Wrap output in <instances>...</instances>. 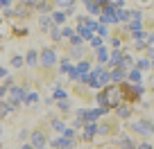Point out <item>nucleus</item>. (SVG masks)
Segmentation results:
<instances>
[{
  "mask_svg": "<svg viewBox=\"0 0 154 149\" xmlns=\"http://www.w3.org/2000/svg\"><path fill=\"white\" fill-rule=\"evenodd\" d=\"M131 129H136V133H140V136H149V133H154V122H149V120H138V122H134V124H131Z\"/></svg>",
  "mask_w": 154,
  "mask_h": 149,
  "instance_id": "1",
  "label": "nucleus"
},
{
  "mask_svg": "<svg viewBox=\"0 0 154 149\" xmlns=\"http://www.w3.org/2000/svg\"><path fill=\"white\" fill-rule=\"evenodd\" d=\"M54 61H57V54H54L52 50H43V54H41V63H43V66H52Z\"/></svg>",
  "mask_w": 154,
  "mask_h": 149,
  "instance_id": "2",
  "label": "nucleus"
},
{
  "mask_svg": "<svg viewBox=\"0 0 154 149\" xmlns=\"http://www.w3.org/2000/svg\"><path fill=\"white\" fill-rule=\"evenodd\" d=\"M32 145H34V147H38V149L45 145V136H43V131H34V133H32Z\"/></svg>",
  "mask_w": 154,
  "mask_h": 149,
  "instance_id": "3",
  "label": "nucleus"
},
{
  "mask_svg": "<svg viewBox=\"0 0 154 149\" xmlns=\"http://www.w3.org/2000/svg\"><path fill=\"white\" fill-rule=\"evenodd\" d=\"M54 147H63V149H68V147H72L75 145V140L72 138H68V136H63V138H59V140H54Z\"/></svg>",
  "mask_w": 154,
  "mask_h": 149,
  "instance_id": "4",
  "label": "nucleus"
},
{
  "mask_svg": "<svg viewBox=\"0 0 154 149\" xmlns=\"http://www.w3.org/2000/svg\"><path fill=\"white\" fill-rule=\"evenodd\" d=\"M11 100H14V102H25V91L18 88V86L11 88Z\"/></svg>",
  "mask_w": 154,
  "mask_h": 149,
  "instance_id": "5",
  "label": "nucleus"
},
{
  "mask_svg": "<svg viewBox=\"0 0 154 149\" xmlns=\"http://www.w3.org/2000/svg\"><path fill=\"white\" fill-rule=\"evenodd\" d=\"M106 93H109V97H106V102H109L111 106H116V104H118V100H120V93L116 91V88H111V91H106Z\"/></svg>",
  "mask_w": 154,
  "mask_h": 149,
  "instance_id": "6",
  "label": "nucleus"
},
{
  "mask_svg": "<svg viewBox=\"0 0 154 149\" xmlns=\"http://www.w3.org/2000/svg\"><path fill=\"white\" fill-rule=\"evenodd\" d=\"M86 9L91 14H100V5H95V0H86Z\"/></svg>",
  "mask_w": 154,
  "mask_h": 149,
  "instance_id": "7",
  "label": "nucleus"
},
{
  "mask_svg": "<svg viewBox=\"0 0 154 149\" xmlns=\"http://www.w3.org/2000/svg\"><path fill=\"white\" fill-rule=\"evenodd\" d=\"M122 77H125V72H122L120 68H116V70L111 72V79H113V82H122Z\"/></svg>",
  "mask_w": 154,
  "mask_h": 149,
  "instance_id": "8",
  "label": "nucleus"
},
{
  "mask_svg": "<svg viewBox=\"0 0 154 149\" xmlns=\"http://www.w3.org/2000/svg\"><path fill=\"white\" fill-rule=\"evenodd\" d=\"M118 142H120L125 149H134V145H131V140L127 138V136H120V138H118Z\"/></svg>",
  "mask_w": 154,
  "mask_h": 149,
  "instance_id": "9",
  "label": "nucleus"
},
{
  "mask_svg": "<svg viewBox=\"0 0 154 149\" xmlns=\"http://www.w3.org/2000/svg\"><path fill=\"white\" fill-rule=\"evenodd\" d=\"M131 14H127V11H122V9H116V20H127Z\"/></svg>",
  "mask_w": 154,
  "mask_h": 149,
  "instance_id": "10",
  "label": "nucleus"
},
{
  "mask_svg": "<svg viewBox=\"0 0 154 149\" xmlns=\"http://www.w3.org/2000/svg\"><path fill=\"white\" fill-rule=\"evenodd\" d=\"M95 131H100V127L88 124V127H86V133H84V136H86V138H93V133H95Z\"/></svg>",
  "mask_w": 154,
  "mask_h": 149,
  "instance_id": "11",
  "label": "nucleus"
},
{
  "mask_svg": "<svg viewBox=\"0 0 154 149\" xmlns=\"http://www.w3.org/2000/svg\"><path fill=\"white\" fill-rule=\"evenodd\" d=\"M79 36H82V39H91V29L84 27V25H79Z\"/></svg>",
  "mask_w": 154,
  "mask_h": 149,
  "instance_id": "12",
  "label": "nucleus"
},
{
  "mask_svg": "<svg viewBox=\"0 0 154 149\" xmlns=\"http://www.w3.org/2000/svg\"><path fill=\"white\" fill-rule=\"evenodd\" d=\"M54 97H57V100H66V91H63V88H54Z\"/></svg>",
  "mask_w": 154,
  "mask_h": 149,
  "instance_id": "13",
  "label": "nucleus"
},
{
  "mask_svg": "<svg viewBox=\"0 0 154 149\" xmlns=\"http://www.w3.org/2000/svg\"><path fill=\"white\" fill-rule=\"evenodd\" d=\"M57 5L63 7V9H70V7H72V0H57Z\"/></svg>",
  "mask_w": 154,
  "mask_h": 149,
  "instance_id": "14",
  "label": "nucleus"
},
{
  "mask_svg": "<svg viewBox=\"0 0 154 149\" xmlns=\"http://www.w3.org/2000/svg\"><path fill=\"white\" fill-rule=\"evenodd\" d=\"M50 23H52V20H50V18H45V16H41V29H50Z\"/></svg>",
  "mask_w": 154,
  "mask_h": 149,
  "instance_id": "15",
  "label": "nucleus"
},
{
  "mask_svg": "<svg viewBox=\"0 0 154 149\" xmlns=\"http://www.w3.org/2000/svg\"><path fill=\"white\" fill-rule=\"evenodd\" d=\"M77 72H79V75H86L88 72V63H79V66H77Z\"/></svg>",
  "mask_w": 154,
  "mask_h": 149,
  "instance_id": "16",
  "label": "nucleus"
},
{
  "mask_svg": "<svg viewBox=\"0 0 154 149\" xmlns=\"http://www.w3.org/2000/svg\"><path fill=\"white\" fill-rule=\"evenodd\" d=\"M36 100H38V97H36V93H29V95L25 97V104H34Z\"/></svg>",
  "mask_w": 154,
  "mask_h": 149,
  "instance_id": "17",
  "label": "nucleus"
},
{
  "mask_svg": "<svg viewBox=\"0 0 154 149\" xmlns=\"http://www.w3.org/2000/svg\"><path fill=\"white\" fill-rule=\"evenodd\" d=\"M118 115L120 118H129V109H127V106H120V109H118Z\"/></svg>",
  "mask_w": 154,
  "mask_h": 149,
  "instance_id": "18",
  "label": "nucleus"
},
{
  "mask_svg": "<svg viewBox=\"0 0 154 149\" xmlns=\"http://www.w3.org/2000/svg\"><path fill=\"white\" fill-rule=\"evenodd\" d=\"M52 127H54V131H59V133H63V131H66V127H63L61 122H57V120L52 122Z\"/></svg>",
  "mask_w": 154,
  "mask_h": 149,
  "instance_id": "19",
  "label": "nucleus"
},
{
  "mask_svg": "<svg viewBox=\"0 0 154 149\" xmlns=\"http://www.w3.org/2000/svg\"><path fill=\"white\" fill-rule=\"evenodd\" d=\"M52 20H54V23H59V25H63L66 16H63V14H54V16H52Z\"/></svg>",
  "mask_w": 154,
  "mask_h": 149,
  "instance_id": "20",
  "label": "nucleus"
},
{
  "mask_svg": "<svg viewBox=\"0 0 154 149\" xmlns=\"http://www.w3.org/2000/svg\"><path fill=\"white\" fill-rule=\"evenodd\" d=\"M27 63H29V66L36 63V52H27Z\"/></svg>",
  "mask_w": 154,
  "mask_h": 149,
  "instance_id": "21",
  "label": "nucleus"
},
{
  "mask_svg": "<svg viewBox=\"0 0 154 149\" xmlns=\"http://www.w3.org/2000/svg\"><path fill=\"white\" fill-rule=\"evenodd\" d=\"M129 79H131V82H138V79H140V72L138 70H131L129 72Z\"/></svg>",
  "mask_w": 154,
  "mask_h": 149,
  "instance_id": "22",
  "label": "nucleus"
},
{
  "mask_svg": "<svg viewBox=\"0 0 154 149\" xmlns=\"http://www.w3.org/2000/svg\"><path fill=\"white\" fill-rule=\"evenodd\" d=\"M11 66H14V68H20V66H23V59H20V57H14V59H11Z\"/></svg>",
  "mask_w": 154,
  "mask_h": 149,
  "instance_id": "23",
  "label": "nucleus"
},
{
  "mask_svg": "<svg viewBox=\"0 0 154 149\" xmlns=\"http://www.w3.org/2000/svg\"><path fill=\"white\" fill-rule=\"evenodd\" d=\"M120 66H122V68H131V59H129V57H122Z\"/></svg>",
  "mask_w": 154,
  "mask_h": 149,
  "instance_id": "24",
  "label": "nucleus"
},
{
  "mask_svg": "<svg viewBox=\"0 0 154 149\" xmlns=\"http://www.w3.org/2000/svg\"><path fill=\"white\" fill-rule=\"evenodd\" d=\"M61 70L63 72H72V68H70V63H68V61H61Z\"/></svg>",
  "mask_w": 154,
  "mask_h": 149,
  "instance_id": "25",
  "label": "nucleus"
},
{
  "mask_svg": "<svg viewBox=\"0 0 154 149\" xmlns=\"http://www.w3.org/2000/svg\"><path fill=\"white\" fill-rule=\"evenodd\" d=\"M59 109H61V111H68V102H66V100H59Z\"/></svg>",
  "mask_w": 154,
  "mask_h": 149,
  "instance_id": "26",
  "label": "nucleus"
},
{
  "mask_svg": "<svg viewBox=\"0 0 154 149\" xmlns=\"http://www.w3.org/2000/svg\"><path fill=\"white\" fill-rule=\"evenodd\" d=\"M91 43H93V48H102V39H93Z\"/></svg>",
  "mask_w": 154,
  "mask_h": 149,
  "instance_id": "27",
  "label": "nucleus"
},
{
  "mask_svg": "<svg viewBox=\"0 0 154 149\" xmlns=\"http://www.w3.org/2000/svg\"><path fill=\"white\" fill-rule=\"evenodd\" d=\"M97 54H100V61H106V59H109V57H106V50H100Z\"/></svg>",
  "mask_w": 154,
  "mask_h": 149,
  "instance_id": "28",
  "label": "nucleus"
},
{
  "mask_svg": "<svg viewBox=\"0 0 154 149\" xmlns=\"http://www.w3.org/2000/svg\"><path fill=\"white\" fill-rule=\"evenodd\" d=\"M9 5H11V0H0V7H2V9H7Z\"/></svg>",
  "mask_w": 154,
  "mask_h": 149,
  "instance_id": "29",
  "label": "nucleus"
},
{
  "mask_svg": "<svg viewBox=\"0 0 154 149\" xmlns=\"http://www.w3.org/2000/svg\"><path fill=\"white\" fill-rule=\"evenodd\" d=\"M59 36H61V32H59V29H52V39L59 41Z\"/></svg>",
  "mask_w": 154,
  "mask_h": 149,
  "instance_id": "30",
  "label": "nucleus"
},
{
  "mask_svg": "<svg viewBox=\"0 0 154 149\" xmlns=\"http://www.w3.org/2000/svg\"><path fill=\"white\" fill-rule=\"evenodd\" d=\"M138 149H152V147H149L147 142H143V145H138Z\"/></svg>",
  "mask_w": 154,
  "mask_h": 149,
  "instance_id": "31",
  "label": "nucleus"
},
{
  "mask_svg": "<svg viewBox=\"0 0 154 149\" xmlns=\"http://www.w3.org/2000/svg\"><path fill=\"white\" fill-rule=\"evenodd\" d=\"M5 93H7V88H2V86H0V97H5Z\"/></svg>",
  "mask_w": 154,
  "mask_h": 149,
  "instance_id": "32",
  "label": "nucleus"
},
{
  "mask_svg": "<svg viewBox=\"0 0 154 149\" xmlns=\"http://www.w3.org/2000/svg\"><path fill=\"white\" fill-rule=\"evenodd\" d=\"M5 75H7V70H5V68H0V77H5Z\"/></svg>",
  "mask_w": 154,
  "mask_h": 149,
  "instance_id": "33",
  "label": "nucleus"
},
{
  "mask_svg": "<svg viewBox=\"0 0 154 149\" xmlns=\"http://www.w3.org/2000/svg\"><path fill=\"white\" fill-rule=\"evenodd\" d=\"M32 147H34V145H25V147H23V149H32Z\"/></svg>",
  "mask_w": 154,
  "mask_h": 149,
  "instance_id": "34",
  "label": "nucleus"
},
{
  "mask_svg": "<svg viewBox=\"0 0 154 149\" xmlns=\"http://www.w3.org/2000/svg\"><path fill=\"white\" fill-rule=\"evenodd\" d=\"M152 66H154V59H152Z\"/></svg>",
  "mask_w": 154,
  "mask_h": 149,
  "instance_id": "35",
  "label": "nucleus"
},
{
  "mask_svg": "<svg viewBox=\"0 0 154 149\" xmlns=\"http://www.w3.org/2000/svg\"><path fill=\"white\" fill-rule=\"evenodd\" d=\"M143 2H147V0H143Z\"/></svg>",
  "mask_w": 154,
  "mask_h": 149,
  "instance_id": "36",
  "label": "nucleus"
}]
</instances>
